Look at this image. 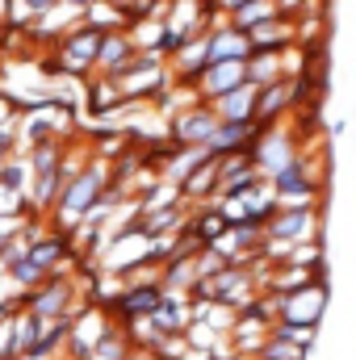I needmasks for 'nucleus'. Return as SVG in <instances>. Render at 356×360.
Returning a JSON list of instances; mask_svg holds the SVG:
<instances>
[{
    "instance_id": "39448f33",
    "label": "nucleus",
    "mask_w": 356,
    "mask_h": 360,
    "mask_svg": "<svg viewBox=\"0 0 356 360\" xmlns=\"http://www.w3.org/2000/svg\"><path fill=\"white\" fill-rule=\"evenodd\" d=\"M248 55H252V42H248V34L235 30L231 21L205 30V68H210V63H248Z\"/></svg>"
},
{
    "instance_id": "6e6552de",
    "label": "nucleus",
    "mask_w": 356,
    "mask_h": 360,
    "mask_svg": "<svg viewBox=\"0 0 356 360\" xmlns=\"http://www.w3.org/2000/svg\"><path fill=\"white\" fill-rule=\"evenodd\" d=\"M256 84H243V89L227 92V96H218V101H210V109H214V117L218 122H235V126H243V122H252V113H256Z\"/></svg>"
},
{
    "instance_id": "7ed1b4c3",
    "label": "nucleus",
    "mask_w": 356,
    "mask_h": 360,
    "mask_svg": "<svg viewBox=\"0 0 356 360\" xmlns=\"http://www.w3.org/2000/svg\"><path fill=\"white\" fill-rule=\"evenodd\" d=\"M72 302H76V281H63L59 272H51L25 297V314H34L38 323H59V319H72Z\"/></svg>"
},
{
    "instance_id": "0eeeda50",
    "label": "nucleus",
    "mask_w": 356,
    "mask_h": 360,
    "mask_svg": "<svg viewBox=\"0 0 356 360\" xmlns=\"http://www.w3.org/2000/svg\"><path fill=\"white\" fill-rule=\"evenodd\" d=\"M101 30H92V25H76L72 34H63L59 38V55H63V72H84L89 63H96V51H101Z\"/></svg>"
},
{
    "instance_id": "f257e3e1",
    "label": "nucleus",
    "mask_w": 356,
    "mask_h": 360,
    "mask_svg": "<svg viewBox=\"0 0 356 360\" xmlns=\"http://www.w3.org/2000/svg\"><path fill=\"white\" fill-rule=\"evenodd\" d=\"M105 184H109V168H105V172H101V168H89V172H80V176H72L63 184V193H59V201H55V210H59L55 231H59V235H72V231L84 222V214L101 201Z\"/></svg>"
},
{
    "instance_id": "423d86ee",
    "label": "nucleus",
    "mask_w": 356,
    "mask_h": 360,
    "mask_svg": "<svg viewBox=\"0 0 356 360\" xmlns=\"http://www.w3.org/2000/svg\"><path fill=\"white\" fill-rule=\"evenodd\" d=\"M243 84H248L243 63H210V68H201L197 80H193V89H197V96H201V105H210V101H218V96H227V92L243 89Z\"/></svg>"
},
{
    "instance_id": "f03ea898",
    "label": "nucleus",
    "mask_w": 356,
    "mask_h": 360,
    "mask_svg": "<svg viewBox=\"0 0 356 360\" xmlns=\"http://www.w3.org/2000/svg\"><path fill=\"white\" fill-rule=\"evenodd\" d=\"M327 302H331V285H327V276H314L306 289L281 297L276 323H289V327H319L323 314H327Z\"/></svg>"
},
{
    "instance_id": "20e7f679",
    "label": "nucleus",
    "mask_w": 356,
    "mask_h": 360,
    "mask_svg": "<svg viewBox=\"0 0 356 360\" xmlns=\"http://www.w3.org/2000/svg\"><path fill=\"white\" fill-rule=\"evenodd\" d=\"M214 130H218V117H214V109H210V105H193V109H180L177 117L168 122V143H177V151L205 147Z\"/></svg>"
},
{
    "instance_id": "1a4fd4ad",
    "label": "nucleus",
    "mask_w": 356,
    "mask_h": 360,
    "mask_svg": "<svg viewBox=\"0 0 356 360\" xmlns=\"http://www.w3.org/2000/svg\"><path fill=\"white\" fill-rule=\"evenodd\" d=\"M4 276H8L13 285H21V289H38V285L46 281V272L38 269V264H34L30 256H21L17 264H8V269H4Z\"/></svg>"
}]
</instances>
